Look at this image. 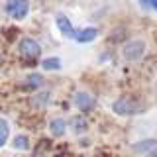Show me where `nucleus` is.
I'll return each instance as SVG.
<instances>
[{"instance_id":"6","label":"nucleus","mask_w":157,"mask_h":157,"mask_svg":"<svg viewBox=\"0 0 157 157\" xmlns=\"http://www.w3.org/2000/svg\"><path fill=\"white\" fill-rule=\"evenodd\" d=\"M55 22H57L59 32H61L65 37H73V36H75V28H73V24L69 22L67 16H63V14H57V16H55Z\"/></svg>"},{"instance_id":"9","label":"nucleus","mask_w":157,"mask_h":157,"mask_svg":"<svg viewBox=\"0 0 157 157\" xmlns=\"http://www.w3.org/2000/svg\"><path fill=\"white\" fill-rule=\"evenodd\" d=\"M71 126H73V132H75V134H82V132H86V128H88L86 120L82 116H75L71 120Z\"/></svg>"},{"instance_id":"8","label":"nucleus","mask_w":157,"mask_h":157,"mask_svg":"<svg viewBox=\"0 0 157 157\" xmlns=\"http://www.w3.org/2000/svg\"><path fill=\"white\" fill-rule=\"evenodd\" d=\"M49 130H51V134L53 136H63L65 134V130H67V122L63 120V118H53L51 122H49Z\"/></svg>"},{"instance_id":"11","label":"nucleus","mask_w":157,"mask_h":157,"mask_svg":"<svg viewBox=\"0 0 157 157\" xmlns=\"http://www.w3.org/2000/svg\"><path fill=\"white\" fill-rule=\"evenodd\" d=\"M8 136H10V126L4 118H0V147L8 141Z\"/></svg>"},{"instance_id":"7","label":"nucleus","mask_w":157,"mask_h":157,"mask_svg":"<svg viewBox=\"0 0 157 157\" xmlns=\"http://www.w3.org/2000/svg\"><path fill=\"white\" fill-rule=\"evenodd\" d=\"M96 36H98V29L96 28H85V29H78V32H75L73 39H75L77 43H88V41H94Z\"/></svg>"},{"instance_id":"3","label":"nucleus","mask_w":157,"mask_h":157,"mask_svg":"<svg viewBox=\"0 0 157 157\" xmlns=\"http://www.w3.org/2000/svg\"><path fill=\"white\" fill-rule=\"evenodd\" d=\"M144 53H145V41H141V39H132L122 49V55L128 61H137L144 57Z\"/></svg>"},{"instance_id":"12","label":"nucleus","mask_w":157,"mask_h":157,"mask_svg":"<svg viewBox=\"0 0 157 157\" xmlns=\"http://www.w3.org/2000/svg\"><path fill=\"white\" fill-rule=\"evenodd\" d=\"M43 85V78L39 77V75H29L26 78V86L28 88H37V86H41Z\"/></svg>"},{"instance_id":"4","label":"nucleus","mask_w":157,"mask_h":157,"mask_svg":"<svg viewBox=\"0 0 157 157\" xmlns=\"http://www.w3.org/2000/svg\"><path fill=\"white\" fill-rule=\"evenodd\" d=\"M29 12L28 0H8L6 2V14L14 20H24Z\"/></svg>"},{"instance_id":"13","label":"nucleus","mask_w":157,"mask_h":157,"mask_svg":"<svg viewBox=\"0 0 157 157\" xmlns=\"http://www.w3.org/2000/svg\"><path fill=\"white\" fill-rule=\"evenodd\" d=\"M14 149H28L29 144H28V137L26 136H16L14 137Z\"/></svg>"},{"instance_id":"10","label":"nucleus","mask_w":157,"mask_h":157,"mask_svg":"<svg viewBox=\"0 0 157 157\" xmlns=\"http://www.w3.org/2000/svg\"><path fill=\"white\" fill-rule=\"evenodd\" d=\"M41 67L45 71H57V69H61V59L59 57H47L41 61Z\"/></svg>"},{"instance_id":"15","label":"nucleus","mask_w":157,"mask_h":157,"mask_svg":"<svg viewBox=\"0 0 157 157\" xmlns=\"http://www.w3.org/2000/svg\"><path fill=\"white\" fill-rule=\"evenodd\" d=\"M140 6H141V8H147V10H153V12H157V0H140Z\"/></svg>"},{"instance_id":"2","label":"nucleus","mask_w":157,"mask_h":157,"mask_svg":"<svg viewBox=\"0 0 157 157\" xmlns=\"http://www.w3.org/2000/svg\"><path fill=\"white\" fill-rule=\"evenodd\" d=\"M18 51H20V55L24 59H28V61H33V59H37L41 55V47H39V43L33 37H22L20 39Z\"/></svg>"},{"instance_id":"5","label":"nucleus","mask_w":157,"mask_h":157,"mask_svg":"<svg viewBox=\"0 0 157 157\" xmlns=\"http://www.w3.org/2000/svg\"><path fill=\"white\" fill-rule=\"evenodd\" d=\"M75 104L78 110L82 112H90L92 108H94V98L90 94H86V92H77L75 94Z\"/></svg>"},{"instance_id":"1","label":"nucleus","mask_w":157,"mask_h":157,"mask_svg":"<svg viewBox=\"0 0 157 157\" xmlns=\"http://www.w3.org/2000/svg\"><path fill=\"white\" fill-rule=\"evenodd\" d=\"M112 110H114L118 116H134V114L144 112V106L137 104L132 98H118L114 104H112Z\"/></svg>"},{"instance_id":"14","label":"nucleus","mask_w":157,"mask_h":157,"mask_svg":"<svg viewBox=\"0 0 157 157\" xmlns=\"http://www.w3.org/2000/svg\"><path fill=\"white\" fill-rule=\"evenodd\" d=\"M155 145H157V141H153V140H145V141H141V144H137L134 149H136V151H149V149H153Z\"/></svg>"},{"instance_id":"16","label":"nucleus","mask_w":157,"mask_h":157,"mask_svg":"<svg viewBox=\"0 0 157 157\" xmlns=\"http://www.w3.org/2000/svg\"><path fill=\"white\" fill-rule=\"evenodd\" d=\"M0 61H2V53H0Z\"/></svg>"}]
</instances>
